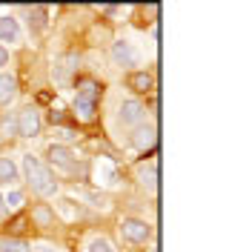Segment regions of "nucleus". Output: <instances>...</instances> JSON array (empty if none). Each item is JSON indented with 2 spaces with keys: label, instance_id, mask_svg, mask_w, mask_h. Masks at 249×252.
<instances>
[{
  "label": "nucleus",
  "instance_id": "aec40b11",
  "mask_svg": "<svg viewBox=\"0 0 249 252\" xmlns=\"http://www.w3.org/2000/svg\"><path fill=\"white\" fill-rule=\"evenodd\" d=\"M3 212H6V204H3V198H0V215H3Z\"/></svg>",
  "mask_w": 249,
  "mask_h": 252
},
{
  "label": "nucleus",
  "instance_id": "f257e3e1",
  "mask_svg": "<svg viewBox=\"0 0 249 252\" xmlns=\"http://www.w3.org/2000/svg\"><path fill=\"white\" fill-rule=\"evenodd\" d=\"M23 172H26L29 187L34 189L40 198H49V195H55V192H58V181H55V175L49 172V166H43L34 155L23 158Z\"/></svg>",
  "mask_w": 249,
  "mask_h": 252
},
{
  "label": "nucleus",
  "instance_id": "f8f14e48",
  "mask_svg": "<svg viewBox=\"0 0 249 252\" xmlns=\"http://www.w3.org/2000/svg\"><path fill=\"white\" fill-rule=\"evenodd\" d=\"M17 94V80L12 75H0V103H9Z\"/></svg>",
  "mask_w": 249,
  "mask_h": 252
},
{
  "label": "nucleus",
  "instance_id": "f03ea898",
  "mask_svg": "<svg viewBox=\"0 0 249 252\" xmlns=\"http://www.w3.org/2000/svg\"><path fill=\"white\" fill-rule=\"evenodd\" d=\"M121 235H124L129 244H143V241H149V235H152V226L140 218H124Z\"/></svg>",
  "mask_w": 249,
  "mask_h": 252
},
{
  "label": "nucleus",
  "instance_id": "dca6fc26",
  "mask_svg": "<svg viewBox=\"0 0 249 252\" xmlns=\"http://www.w3.org/2000/svg\"><path fill=\"white\" fill-rule=\"evenodd\" d=\"M9 135H17L15 118H3V121H0V138H9Z\"/></svg>",
  "mask_w": 249,
  "mask_h": 252
},
{
  "label": "nucleus",
  "instance_id": "20e7f679",
  "mask_svg": "<svg viewBox=\"0 0 249 252\" xmlns=\"http://www.w3.org/2000/svg\"><path fill=\"white\" fill-rule=\"evenodd\" d=\"M15 124H17V135H20V138H34V135L40 132V115L29 106V109H23L15 118Z\"/></svg>",
  "mask_w": 249,
  "mask_h": 252
},
{
  "label": "nucleus",
  "instance_id": "6e6552de",
  "mask_svg": "<svg viewBox=\"0 0 249 252\" xmlns=\"http://www.w3.org/2000/svg\"><path fill=\"white\" fill-rule=\"evenodd\" d=\"M112 61L118 63V66H135L138 63V55H135L132 43L118 40V43H112Z\"/></svg>",
  "mask_w": 249,
  "mask_h": 252
},
{
  "label": "nucleus",
  "instance_id": "423d86ee",
  "mask_svg": "<svg viewBox=\"0 0 249 252\" xmlns=\"http://www.w3.org/2000/svg\"><path fill=\"white\" fill-rule=\"evenodd\" d=\"M72 118H75L78 124H94V121H97V103L83 100V97H75V103H72Z\"/></svg>",
  "mask_w": 249,
  "mask_h": 252
},
{
  "label": "nucleus",
  "instance_id": "7ed1b4c3",
  "mask_svg": "<svg viewBox=\"0 0 249 252\" xmlns=\"http://www.w3.org/2000/svg\"><path fill=\"white\" fill-rule=\"evenodd\" d=\"M46 155H49V163H52V166H58V169H63V172H75V166H78L75 152H72V149H66V146H49Z\"/></svg>",
  "mask_w": 249,
  "mask_h": 252
},
{
  "label": "nucleus",
  "instance_id": "412c9836",
  "mask_svg": "<svg viewBox=\"0 0 249 252\" xmlns=\"http://www.w3.org/2000/svg\"><path fill=\"white\" fill-rule=\"evenodd\" d=\"M40 252H55V250H40Z\"/></svg>",
  "mask_w": 249,
  "mask_h": 252
},
{
  "label": "nucleus",
  "instance_id": "1a4fd4ad",
  "mask_svg": "<svg viewBox=\"0 0 249 252\" xmlns=\"http://www.w3.org/2000/svg\"><path fill=\"white\" fill-rule=\"evenodd\" d=\"M100 94H103V83H97L94 78H78V97L97 103Z\"/></svg>",
  "mask_w": 249,
  "mask_h": 252
},
{
  "label": "nucleus",
  "instance_id": "a211bd4d",
  "mask_svg": "<svg viewBox=\"0 0 249 252\" xmlns=\"http://www.w3.org/2000/svg\"><path fill=\"white\" fill-rule=\"evenodd\" d=\"M3 204L9 206V209H17V206L23 204V192H9V198H3Z\"/></svg>",
  "mask_w": 249,
  "mask_h": 252
},
{
  "label": "nucleus",
  "instance_id": "f3484780",
  "mask_svg": "<svg viewBox=\"0 0 249 252\" xmlns=\"http://www.w3.org/2000/svg\"><path fill=\"white\" fill-rule=\"evenodd\" d=\"M89 252H115V250H112V244L106 241V238H97V241L89 244Z\"/></svg>",
  "mask_w": 249,
  "mask_h": 252
},
{
  "label": "nucleus",
  "instance_id": "9d476101",
  "mask_svg": "<svg viewBox=\"0 0 249 252\" xmlns=\"http://www.w3.org/2000/svg\"><path fill=\"white\" fill-rule=\"evenodd\" d=\"M126 86H129L132 92H138V94L152 92V86H155V78H152L149 72H129V75H126Z\"/></svg>",
  "mask_w": 249,
  "mask_h": 252
},
{
  "label": "nucleus",
  "instance_id": "39448f33",
  "mask_svg": "<svg viewBox=\"0 0 249 252\" xmlns=\"http://www.w3.org/2000/svg\"><path fill=\"white\" fill-rule=\"evenodd\" d=\"M146 118V106L140 100H124L121 103V124L124 126H140V121Z\"/></svg>",
  "mask_w": 249,
  "mask_h": 252
},
{
  "label": "nucleus",
  "instance_id": "ddd939ff",
  "mask_svg": "<svg viewBox=\"0 0 249 252\" xmlns=\"http://www.w3.org/2000/svg\"><path fill=\"white\" fill-rule=\"evenodd\" d=\"M17 20L9 15H0V40H15L17 37Z\"/></svg>",
  "mask_w": 249,
  "mask_h": 252
},
{
  "label": "nucleus",
  "instance_id": "2eb2a0df",
  "mask_svg": "<svg viewBox=\"0 0 249 252\" xmlns=\"http://www.w3.org/2000/svg\"><path fill=\"white\" fill-rule=\"evenodd\" d=\"M0 252H29V244L23 238H0Z\"/></svg>",
  "mask_w": 249,
  "mask_h": 252
},
{
  "label": "nucleus",
  "instance_id": "9b49d317",
  "mask_svg": "<svg viewBox=\"0 0 249 252\" xmlns=\"http://www.w3.org/2000/svg\"><path fill=\"white\" fill-rule=\"evenodd\" d=\"M132 143L138 146V149H155V143H157V129L155 126H138L135 129V135H132Z\"/></svg>",
  "mask_w": 249,
  "mask_h": 252
},
{
  "label": "nucleus",
  "instance_id": "0eeeda50",
  "mask_svg": "<svg viewBox=\"0 0 249 252\" xmlns=\"http://www.w3.org/2000/svg\"><path fill=\"white\" fill-rule=\"evenodd\" d=\"M31 226H40V229H52L55 226V209L49 204H34L29 212Z\"/></svg>",
  "mask_w": 249,
  "mask_h": 252
},
{
  "label": "nucleus",
  "instance_id": "4468645a",
  "mask_svg": "<svg viewBox=\"0 0 249 252\" xmlns=\"http://www.w3.org/2000/svg\"><path fill=\"white\" fill-rule=\"evenodd\" d=\"M17 181V166L12 158H0V184H12Z\"/></svg>",
  "mask_w": 249,
  "mask_h": 252
},
{
  "label": "nucleus",
  "instance_id": "6ab92c4d",
  "mask_svg": "<svg viewBox=\"0 0 249 252\" xmlns=\"http://www.w3.org/2000/svg\"><path fill=\"white\" fill-rule=\"evenodd\" d=\"M6 63H9V52L0 46V66H6Z\"/></svg>",
  "mask_w": 249,
  "mask_h": 252
}]
</instances>
